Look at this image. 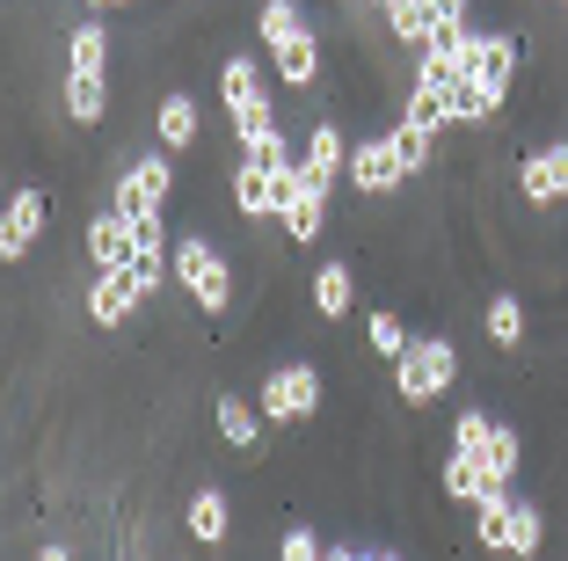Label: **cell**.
<instances>
[{"instance_id":"4dcf8cb0","label":"cell","mask_w":568,"mask_h":561,"mask_svg":"<svg viewBox=\"0 0 568 561\" xmlns=\"http://www.w3.org/2000/svg\"><path fill=\"white\" fill-rule=\"evenodd\" d=\"M402 117H416V124H437V132H445V124H452V102H445V88L416 81V88H408V110H402Z\"/></svg>"},{"instance_id":"9c48e42d","label":"cell","mask_w":568,"mask_h":561,"mask_svg":"<svg viewBox=\"0 0 568 561\" xmlns=\"http://www.w3.org/2000/svg\"><path fill=\"white\" fill-rule=\"evenodd\" d=\"M81 248H88V263H95V270H132V256H139V219H124L118 204H102V212L81 227Z\"/></svg>"},{"instance_id":"d4e9b609","label":"cell","mask_w":568,"mask_h":561,"mask_svg":"<svg viewBox=\"0 0 568 561\" xmlns=\"http://www.w3.org/2000/svg\"><path fill=\"white\" fill-rule=\"evenodd\" d=\"M386 30H394V44H408V51H430V30H437L430 0H386Z\"/></svg>"},{"instance_id":"74e56055","label":"cell","mask_w":568,"mask_h":561,"mask_svg":"<svg viewBox=\"0 0 568 561\" xmlns=\"http://www.w3.org/2000/svg\"><path fill=\"white\" fill-rule=\"evenodd\" d=\"M379 8H386V0H379Z\"/></svg>"},{"instance_id":"7c38bea8","label":"cell","mask_w":568,"mask_h":561,"mask_svg":"<svg viewBox=\"0 0 568 561\" xmlns=\"http://www.w3.org/2000/svg\"><path fill=\"white\" fill-rule=\"evenodd\" d=\"M351 182L365 190V198H394V190L408 182V168H402V153H394V139H386V132L351 147Z\"/></svg>"},{"instance_id":"5b68a950","label":"cell","mask_w":568,"mask_h":561,"mask_svg":"<svg viewBox=\"0 0 568 561\" xmlns=\"http://www.w3.org/2000/svg\"><path fill=\"white\" fill-rule=\"evenodd\" d=\"M459 81L481 88V102L503 117V102H510V81H518V37H510V30H474L467 51H459Z\"/></svg>"},{"instance_id":"44dd1931","label":"cell","mask_w":568,"mask_h":561,"mask_svg":"<svg viewBox=\"0 0 568 561\" xmlns=\"http://www.w3.org/2000/svg\"><path fill=\"white\" fill-rule=\"evenodd\" d=\"M212 415H219V438H226L234 452H255V445H263V423H270V415L255 409V401L219 394V401H212Z\"/></svg>"},{"instance_id":"1f68e13d","label":"cell","mask_w":568,"mask_h":561,"mask_svg":"<svg viewBox=\"0 0 568 561\" xmlns=\"http://www.w3.org/2000/svg\"><path fill=\"white\" fill-rule=\"evenodd\" d=\"M488 430H496V415H488V409H459V415H452V445H459V452H481Z\"/></svg>"},{"instance_id":"836d02e7","label":"cell","mask_w":568,"mask_h":561,"mask_svg":"<svg viewBox=\"0 0 568 561\" xmlns=\"http://www.w3.org/2000/svg\"><path fill=\"white\" fill-rule=\"evenodd\" d=\"M430 16L437 22H467V0H430Z\"/></svg>"},{"instance_id":"ffe728a7","label":"cell","mask_w":568,"mask_h":561,"mask_svg":"<svg viewBox=\"0 0 568 561\" xmlns=\"http://www.w3.org/2000/svg\"><path fill=\"white\" fill-rule=\"evenodd\" d=\"M153 132H161V147H168V153H190V147H197V96L168 88L161 110H153Z\"/></svg>"},{"instance_id":"7402d4cb","label":"cell","mask_w":568,"mask_h":561,"mask_svg":"<svg viewBox=\"0 0 568 561\" xmlns=\"http://www.w3.org/2000/svg\"><path fill=\"white\" fill-rule=\"evenodd\" d=\"M67 117L81 132H95L110 117V73H67Z\"/></svg>"},{"instance_id":"e0dca14e","label":"cell","mask_w":568,"mask_h":561,"mask_svg":"<svg viewBox=\"0 0 568 561\" xmlns=\"http://www.w3.org/2000/svg\"><path fill=\"white\" fill-rule=\"evenodd\" d=\"M300 161L314 168V176H351V139H343V124L335 117H314V132H306V147H300Z\"/></svg>"},{"instance_id":"2e32d148","label":"cell","mask_w":568,"mask_h":561,"mask_svg":"<svg viewBox=\"0 0 568 561\" xmlns=\"http://www.w3.org/2000/svg\"><path fill=\"white\" fill-rule=\"evenodd\" d=\"M437 489H445L452 503H481L496 481H488V460H481V452H459V445H452L445 460H437Z\"/></svg>"},{"instance_id":"603a6c76","label":"cell","mask_w":568,"mask_h":561,"mask_svg":"<svg viewBox=\"0 0 568 561\" xmlns=\"http://www.w3.org/2000/svg\"><path fill=\"white\" fill-rule=\"evenodd\" d=\"M539 547H547V503H532V495H518V503H510V540H503V554H518V561H539Z\"/></svg>"},{"instance_id":"484cf974","label":"cell","mask_w":568,"mask_h":561,"mask_svg":"<svg viewBox=\"0 0 568 561\" xmlns=\"http://www.w3.org/2000/svg\"><path fill=\"white\" fill-rule=\"evenodd\" d=\"M510 503H518V489H488L481 503H474V540H481L488 554H503V540H510Z\"/></svg>"},{"instance_id":"3957f363","label":"cell","mask_w":568,"mask_h":561,"mask_svg":"<svg viewBox=\"0 0 568 561\" xmlns=\"http://www.w3.org/2000/svg\"><path fill=\"white\" fill-rule=\"evenodd\" d=\"M219 102L234 117V139L255 147L263 132H277V110H270V88H263V67H255L248 51H234L226 67H219Z\"/></svg>"},{"instance_id":"4316f807","label":"cell","mask_w":568,"mask_h":561,"mask_svg":"<svg viewBox=\"0 0 568 561\" xmlns=\"http://www.w3.org/2000/svg\"><path fill=\"white\" fill-rule=\"evenodd\" d=\"M394 153H402V168L408 176H423V168L437 161V124H416V117H394Z\"/></svg>"},{"instance_id":"52a82bcc","label":"cell","mask_w":568,"mask_h":561,"mask_svg":"<svg viewBox=\"0 0 568 561\" xmlns=\"http://www.w3.org/2000/svg\"><path fill=\"white\" fill-rule=\"evenodd\" d=\"M328 190L335 182L328 176H314V168L300 161V176H292V190H284V241H300V248H314L321 233H328Z\"/></svg>"},{"instance_id":"e575fe53","label":"cell","mask_w":568,"mask_h":561,"mask_svg":"<svg viewBox=\"0 0 568 561\" xmlns=\"http://www.w3.org/2000/svg\"><path fill=\"white\" fill-rule=\"evenodd\" d=\"M37 561H73V547H37Z\"/></svg>"},{"instance_id":"5bb4252c","label":"cell","mask_w":568,"mask_h":561,"mask_svg":"<svg viewBox=\"0 0 568 561\" xmlns=\"http://www.w3.org/2000/svg\"><path fill=\"white\" fill-rule=\"evenodd\" d=\"M270 67H277L284 88H314L321 81V30H314V22H300L284 44H270Z\"/></svg>"},{"instance_id":"d6a6232c","label":"cell","mask_w":568,"mask_h":561,"mask_svg":"<svg viewBox=\"0 0 568 561\" xmlns=\"http://www.w3.org/2000/svg\"><path fill=\"white\" fill-rule=\"evenodd\" d=\"M277 561H328V547L314 540V525H284V540H277Z\"/></svg>"},{"instance_id":"8992f818","label":"cell","mask_w":568,"mask_h":561,"mask_svg":"<svg viewBox=\"0 0 568 561\" xmlns=\"http://www.w3.org/2000/svg\"><path fill=\"white\" fill-rule=\"evenodd\" d=\"M168 190H175V161H168V153H139V161H124L110 204H118L124 219H139V227H153V219L168 212Z\"/></svg>"},{"instance_id":"ba28073f","label":"cell","mask_w":568,"mask_h":561,"mask_svg":"<svg viewBox=\"0 0 568 561\" xmlns=\"http://www.w3.org/2000/svg\"><path fill=\"white\" fill-rule=\"evenodd\" d=\"M139 307H146V284H139V270H95L81 292V314L95 321V329H118V321H132Z\"/></svg>"},{"instance_id":"83f0119b","label":"cell","mask_w":568,"mask_h":561,"mask_svg":"<svg viewBox=\"0 0 568 561\" xmlns=\"http://www.w3.org/2000/svg\"><path fill=\"white\" fill-rule=\"evenodd\" d=\"M481 460H488V481H496V489H510V481H518V460H525V438H518V423H496V430H488Z\"/></svg>"},{"instance_id":"f546056e","label":"cell","mask_w":568,"mask_h":561,"mask_svg":"<svg viewBox=\"0 0 568 561\" xmlns=\"http://www.w3.org/2000/svg\"><path fill=\"white\" fill-rule=\"evenodd\" d=\"M300 22H306L300 0H263V8H255V37H263V51H270V44H284V37L300 30Z\"/></svg>"},{"instance_id":"8fae6325","label":"cell","mask_w":568,"mask_h":561,"mask_svg":"<svg viewBox=\"0 0 568 561\" xmlns=\"http://www.w3.org/2000/svg\"><path fill=\"white\" fill-rule=\"evenodd\" d=\"M44 219H51V198L22 182L16 198H8V212H0V263H22V256L44 241Z\"/></svg>"},{"instance_id":"ac0fdd59","label":"cell","mask_w":568,"mask_h":561,"mask_svg":"<svg viewBox=\"0 0 568 561\" xmlns=\"http://www.w3.org/2000/svg\"><path fill=\"white\" fill-rule=\"evenodd\" d=\"M357 307V270L343 263V256H328V263L314 270V314L321 321H343Z\"/></svg>"},{"instance_id":"30bf717a","label":"cell","mask_w":568,"mask_h":561,"mask_svg":"<svg viewBox=\"0 0 568 561\" xmlns=\"http://www.w3.org/2000/svg\"><path fill=\"white\" fill-rule=\"evenodd\" d=\"M300 176V168H292ZM292 176H277V168H263V161H248L241 153V168H234V212L248 219H284V190H292Z\"/></svg>"},{"instance_id":"4fadbf2b","label":"cell","mask_w":568,"mask_h":561,"mask_svg":"<svg viewBox=\"0 0 568 561\" xmlns=\"http://www.w3.org/2000/svg\"><path fill=\"white\" fill-rule=\"evenodd\" d=\"M518 190H525L532 204H561V198H568V139H547V147L525 153Z\"/></svg>"},{"instance_id":"cb8c5ba5","label":"cell","mask_w":568,"mask_h":561,"mask_svg":"<svg viewBox=\"0 0 568 561\" xmlns=\"http://www.w3.org/2000/svg\"><path fill=\"white\" fill-rule=\"evenodd\" d=\"M67 73H110V30L95 16L67 30Z\"/></svg>"},{"instance_id":"d6986e66","label":"cell","mask_w":568,"mask_h":561,"mask_svg":"<svg viewBox=\"0 0 568 561\" xmlns=\"http://www.w3.org/2000/svg\"><path fill=\"white\" fill-rule=\"evenodd\" d=\"M525 329H532V321H525V299L518 292H488L481 299V335L496 350H525Z\"/></svg>"},{"instance_id":"d590c367","label":"cell","mask_w":568,"mask_h":561,"mask_svg":"<svg viewBox=\"0 0 568 561\" xmlns=\"http://www.w3.org/2000/svg\"><path fill=\"white\" fill-rule=\"evenodd\" d=\"M88 8H139V0H88Z\"/></svg>"},{"instance_id":"277c9868","label":"cell","mask_w":568,"mask_h":561,"mask_svg":"<svg viewBox=\"0 0 568 561\" xmlns=\"http://www.w3.org/2000/svg\"><path fill=\"white\" fill-rule=\"evenodd\" d=\"M452 380H459V350H452L445 335H416V343L394 358V394H402L408 409H430L437 394H452Z\"/></svg>"},{"instance_id":"7a4b0ae2","label":"cell","mask_w":568,"mask_h":561,"mask_svg":"<svg viewBox=\"0 0 568 561\" xmlns=\"http://www.w3.org/2000/svg\"><path fill=\"white\" fill-rule=\"evenodd\" d=\"M321 401H328L321 364H314V358H292V364H270V372H263V394H255V409H263L270 423H314Z\"/></svg>"},{"instance_id":"6da1fadb","label":"cell","mask_w":568,"mask_h":561,"mask_svg":"<svg viewBox=\"0 0 568 561\" xmlns=\"http://www.w3.org/2000/svg\"><path fill=\"white\" fill-rule=\"evenodd\" d=\"M175 284L190 292V307L197 314H226L234 307V263L219 256V241L212 233H175Z\"/></svg>"},{"instance_id":"9a60e30c","label":"cell","mask_w":568,"mask_h":561,"mask_svg":"<svg viewBox=\"0 0 568 561\" xmlns=\"http://www.w3.org/2000/svg\"><path fill=\"white\" fill-rule=\"evenodd\" d=\"M183 532H190L197 547H226V532H234V503H226V489L197 481V495L183 503Z\"/></svg>"},{"instance_id":"8d00e7d4","label":"cell","mask_w":568,"mask_h":561,"mask_svg":"<svg viewBox=\"0 0 568 561\" xmlns=\"http://www.w3.org/2000/svg\"><path fill=\"white\" fill-rule=\"evenodd\" d=\"M372 561H402V554H372Z\"/></svg>"},{"instance_id":"f1b7e54d","label":"cell","mask_w":568,"mask_h":561,"mask_svg":"<svg viewBox=\"0 0 568 561\" xmlns=\"http://www.w3.org/2000/svg\"><path fill=\"white\" fill-rule=\"evenodd\" d=\"M408 343H416V335H408V321H402V314H386V307H372V321H365V350H372V358L394 364Z\"/></svg>"}]
</instances>
